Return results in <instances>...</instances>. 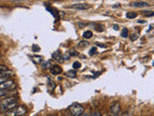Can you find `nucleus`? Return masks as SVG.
Instances as JSON below:
<instances>
[{"label":"nucleus","mask_w":154,"mask_h":116,"mask_svg":"<svg viewBox=\"0 0 154 116\" xmlns=\"http://www.w3.org/2000/svg\"><path fill=\"white\" fill-rule=\"evenodd\" d=\"M18 100L15 98H7L0 102V110L7 112L18 107Z\"/></svg>","instance_id":"f257e3e1"},{"label":"nucleus","mask_w":154,"mask_h":116,"mask_svg":"<svg viewBox=\"0 0 154 116\" xmlns=\"http://www.w3.org/2000/svg\"><path fill=\"white\" fill-rule=\"evenodd\" d=\"M27 113V109L25 107H16L12 110L8 111L7 116H23Z\"/></svg>","instance_id":"f03ea898"},{"label":"nucleus","mask_w":154,"mask_h":116,"mask_svg":"<svg viewBox=\"0 0 154 116\" xmlns=\"http://www.w3.org/2000/svg\"><path fill=\"white\" fill-rule=\"evenodd\" d=\"M85 111L84 107H82L79 104H73L70 107V113L72 116H81L83 115Z\"/></svg>","instance_id":"7ed1b4c3"},{"label":"nucleus","mask_w":154,"mask_h":116,"mask_svg":"<svg viewBox=\"0 0 154 116\" xmlns=\"http://www.w3.org/2000/svg\"><path fill=\"white\" fill-rule=\"evenodd\" d=\"M15 84V81L13 79H7V80L3 81L0 83V90H10Z\"/></svg>","instance_id":"20e7f679"},{"label":"nucleus","mask_w":154,"mask_h":116,"mask_svg":"<svg viewBox=\"0 0 154 116\" xmlns=\"http://www.w3.org/2000/svg\"><path fill=\"white\" fill-rule=\"evenodd\" d=\"M70 8L75 9V10H79V11H84V10L90 9L91 5L86 4V3H76V4H73V5L70 6Z\"/></svg>","instance_id":"39448f33"},{"label":"nucleus","mask_w":154,"mask_h":116,"mask_svg":"<svg viewBox=\"0 0 154 116\" xmlns=\"http://www.w3.org/2000/svg\"><path fill=\"white\" fill-rule=\"evenodd\" d=\"M13 75H14V74H13V72L8 71V70H5V71L1 72V73H0V83H2L3 81L9 79Z\"/></svg>","instance_id":"423d86ee"},{"label":"nucleus","mask_w":154,"mask_h":116,"mask_svg":"<svg viewBox=\"0 0 154 116\" xmlns=\"http://www.w3.org/2000/svg\"><path fill=\"white\" fill-rule=\"evenodd\" d=\"M52 58H53V60H55L58 63H64L65 61L64 55L61 53L60 51H56L55 52H53V53H52Z\"/></svg>","instance_id":"0eeeda50"},{"label":"nucleus","mask_w":154,"mask_h":116,"mask_svg":"<svg viewBox=\"0 0 154 116\" xmlns=\"http://www.w3.org/2000/svg\"><path fill=\"white\" fill-rule=\"evenodd\" d=\"M62 72H63V70H62V68L60 67V66H58V65H52L51 66L50 73L52 75H60Z\"/></svg>","instance_id":"6e6552de"},{"label":"nucleus","mask_w":154,"mask_h":116,"mask_svg":"<svg viewBox=\"0 0 154 116\" xmlns=\"http://www.w3.org/2000/svg\"><path fill=\"white\" fill-rule=\"evenodd\" d=\"M120 105L119 102H116V104H114L112 107H111V112H112V114L117 116L120 113Z\"/></svg>","instance_id":"1a4fd4ad"},{"label":"nucleus","mask_w":154,"mask_h":116,"mask_svg":"<svg viewBox=\"0 0 154 116\" xmlns=\"http://www.w3.org/2000/svg\"><path fill=\"white\" fill-rule=\"evenodd\" d=\"M149 4L146 2H143V1H137V2H134L131 4L132 7H136V8H141V7H147Z\"/></svg>","instance_id":"9d476101"},{"label":"nucleus","mask_w":154,"mask_h":116,"mask_svg":"<svg viewBox=\"0 0 154 116\" xmlns=\"http://www.w3.org/2000/svg\"><path fill=\"white\" fill-rule=\"evenodd\" d=\"M67 77L70 78H74L76 77V72H75L74 70H70V71H68L67 73Z\"/></svg>","instance_id":"9b49d317"},{"label":"nucleus","mask_w":154,"mask_h":116,"mask_svg":"<svg viewBox=\"0 0 154 116\" xmlns=\"http://www.w3.org/2000/svg\"><path fill=\"white\" fill-rule=\"evenodd\" d=\"M83 37L85 39H90L93 37V32H91V30H87V31H85L84 32V34H83Z\"/></svg>","instance_id":"f8f14e48"},{"label":"nucleus","mask_w":154,"mask_h":116,"mask_svg":"<svg viewBox=\"0 0 154 116\" xmlns=\"http://www.w3.org/2000/svg\"><path fill=\"white\" fill-rule=\"evenodd\" d=\"M50 66H52L50 61H44V63H42V69H44V70L49 69L50 68Z\"/></svg>","instance_id":"ddd939ff"},{"label":"nucleus","mask_w":154,"mask_h":116,"mask_svg":"<svg viewBox=\"0 0 154 116\" xmlns=\"http://www.w3.org/2000/svg\"><path fill=\"white\" fill-rule=\"evenodd\" d=\"M32 59H33V61L36 63V64H39V63H41L42 61V59H41V56H33Z\"/></svg>","instance_id":"4468645a"},{"label":"nucleus","mask_w":154,"mask_h":116,"mask_svg":"<svg viewBox=\"0 0 154 116\" xmlns=\"http://www.w3.org/2000/svg\"><path fill=\"white\" fill-rule=\"evenodd\" d=\"M128 35H129L128 29H127V28H123L122 31V36L123 38H127V37H128Z\"/></svg>","instance_id":"2eb2a0df"},{"label":"nucleus","mask_w":154,"mask_h":116,"mask_svg":"<svg viewBox=\"0 0 154 116\" xmlns=\"http://www.w3.org/2000/svg\"><path fill=\"white\" fill-rule=\"evenodd\" d=\"M137 15L136 13H127L126 14V18L127 19H135V18H137Z\"/></svg>","instance_id":"dca6fc26"},{"label":"nucleus","mask_w":154,"mask_h":116,"mask_svg":"<svg viewBox=\"0 0 154 116\" xmlns=\"http://www.w3.org/2000/svg\"><path fill=\"white\" fill-rule=\"evenodd\" d=\"M46 9L48 10V11H50V13H51L52 15H53V16H55V18H56V19H58V16H57V13H56V11H55L54 9H52L51 7H48V6L46 7Z\"/></svg>","instance_id":"f3484780"},{"label":"nucleus","mask_w":154,"mask_h":116,"mask_svg":"<svg viewBox=\"0 0 154 116\" xmlns=\"http://www.w3.org/2000/svg\"><path fill=\"white\" fill-rule=\"evenodd\" d=\"M73 69L75 70V69H80L81 68V63L80 62H78V61H75L74 63H73Z\"/></svg>","instance_id":"a211bd4d"},{"label":"nucleus","mask_w":154,"mask_h":116,"mask_svg":"<svg viewBox=\"0 0 154 116\" xmlns=\"http://www.w3.org/2000/svg\"><path fill=\"white\" fill-rule=\"evenodd\" d=\"M32 49H33V51H35V52H37V51H40V46H37V45H33L32 46Z\"/></svg>","instance_id":"6ab92c4d"},{"label":"nucleus","mask_w":154,"mask_h":116,"mask_svg":"<svg viewBox=\"0 0 154 116\" xmlns=\"http://www.w3.org/2000/svg\"><path fill=\"white\" fill-rule=\"evenodd\" d=\"M96 46H94V48H91L90 55H94V54H96Z\"/></svg>","instance_id":"aec40b11"},{"label":"nucleus","mask_w":154,"mask_h":116,"mask_svg":"<svg viewBox=\"0 0 154 116\" xmlns=\"http://www.w3.org/2000/svg\"><path fill=\"white\" fill-rule=\"evenodd\" d=\"M87 46H88L87 42H80V44L78 45V46H81V48H86Z\"/></svg>","instance_id":"412c9836"},{"label":"nucleus","mask_w":154,"mask_h":116,"mask_svg":"<svg viewBox=\"0 0 154 116\" xmlns=\"http://www.w3.org/2000/svg\"><path fill=\"white\" fill-rule=\"evenodd\" d=\"M68 55H70V56H72V55H78V52L74 51L73 49H71V51H68Z\"/></svg>","instance_id":"4be33fe9"},{"label":"nucleus","mask_w":154,"mask_h":116,"mask_svg":"<svg viewBox=\"0 0 154 116\" xmlns=\"http://www.w3.org/2000/svg\"><path fill=\"white\" fill-rule=\"evenodd\" d=\"M96 29V30H97L98 32H99V31H100V32H101V31H103V28H102V26H101V25H100V26H99V25H97Z\"/></svg>","instance_id":"5701e85b"},{"label":"nucleus","mask_w":154,"mask_h":116,"mask_svg":"<svg viewBox=\"0 0 154 116\" xmlns=\"http://www.w3.org/2000/svg\"><path fill=\"white\" fill-rule=\"evenodd\" d=\"M93 116H101V113L100 112H98V111H96V112H94Z\"/></svg>","instance_id":"b1692460"},{"label":"nucleus","mask_w":154,"mask_h":116,"mask_svg":"<svg viewBox=\"0 0 154 116\" xmlns=\"http://www.w3.org/2000/svg\"><path fill=\"white\" fill-rule=\"evenodd\" d=\"M114 29H115V30H119V25H117V24H116V25H114Z\"/></svg>","instance_id":"393cba45"},{"label":"nucleus","mask_w":154,"mask_h":116,"mask_svg":"<svg viewBox=\"0 0 154 116\" xmlns=\"http://www.w3.org/2000/svg\"><path fill=\"white\" fill-rule=\"evenodd\" d=\"M96 46H101V48H106V46L101 45V44H96Z\"/></svg>","instance_id":"a878e982"},{"label":"nucleus","mask_w":154,"mask_h":116,"mask_svg":"<svg viewBox=\"0 0 154 116\" xmlns=\"http://www.w3.org/2000/svg\"><path fill=\"white\" fill-rule=\"evenodd\" d=\"M153 16V12H151L150 14H147L146 15V16Z\"/></svg>","instance_id":"bb28decb"},{"label":"nucleus","mask_w":154,"mask_h":116,"mask_svg":"<svg viewBox=\"0 0 154 116\" xmlns=\"http://www.w3.org/2000/svg\"><path fill=\"white\" fill-rule=\"evenodd\" d=\"M75 1H86V0H75Z\"/></svg>","instance_id":"cd10ccee"},{"label":"nucleus","mask_w":154,"mask_h":116,"mask_svg":"<svg viewBox=\"0 0 154 116\" xmlns=\"http://www.w3.org/2000/svg\"><path fill=\"white\" fill-rule=\"evenodd\" d=\"M15 1H24V0H15Z\"/></svg>","instance_id":"c85d7f7f"},{"label":"nucleus","mask_w":154,"mask_h":116,"mask_svg":"<svg viewBox=\"0 0 154 116\" xmlns=\"http://www.w3.org/2000/svg\"><path fill=\"white\" fill-rule=\"evenodd\" d=\"M84 116H90L89 114H88V113H86V115H84Z\"/></svg>","instance_id":"c756f323"},{"label":"nucleus","mask_w":154,"mask_h":116,"mask_svg":"<svg viewBox=\"0 0 154 116\" xmlns=\"http://www.w3.org/2000/svg\"><path fill=\"white\" fill-rule=\"evenodd\" d=\"M49 116H57V115H49Z\"/></svg>","instance_id":"7c9ffc66"},{"label":"nucleus","mask_w":154,"mask_h":116,"mask_svg":"<svg viewBox=\"0 0 154 116\" xmlns=\"http://www.w3.org/2000/svg\"><path fill=\"white\" fill-rule=\"evenodd\" d=\"M65 116H70V115H65Z\"/></svg>","instance_id":"2f4dec72"}]
</instances>
